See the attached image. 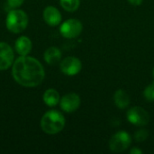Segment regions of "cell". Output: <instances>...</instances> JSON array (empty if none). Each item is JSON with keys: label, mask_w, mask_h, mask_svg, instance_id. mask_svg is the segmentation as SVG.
Returning a JSON list of instances; mask_svg holds the SVG:
<instances>
[{"label": "cell", "mask_w": 154, "mask_h": 154, "mask_svg": "<svg viewBox=\"0 0 154 154\" xmlns=\"http://www.w3.org/2000/svg\"><path fill=\"white\" fill-rule=\"evenodd\" d=\"M128 2H129L132 5L138 6V5H142L143 0H128Z\"/></svg>", "instance_id": "obj_19"}, {"label": "cell", "mask_w": 154, "mask_h": 154, "mask_svg": "<svg viewBox=\"0 0 154 154\" xmlns=\"http://www.w3.org/2000/svg\"><path fill=\"white\" fill-rule=\"evenodd\" d=\"M24 0H7V5H9L10 8L14 9L23 5Z\"/></svg>", "instance_id": "obj_18"}, {"label": "cell", "mask_w": 154, "mask_h": 154, "mask_svg": "<svg viewBox=\"0 0 154 154\" xmlns=\"http://www.w3.org/2000/svg\"><path fill=\"white\" fill-rule=\"evenodd\" d=\"M131 135L125 131H120L114 134L109 141V149L116 153L123 152L131 145Z\"/></svg>", "instance_id": "obj_4"}, {"label": "cell", "mask_w": 154, "mask_h": 154, "mask_svg": "<svg viewBox=\"0 0 154 154\" xmlns=\"http://www.w3.org/2000/svg\"><path fill=\"white\" fill-rule=\"evenodd\" d=\"M28 15L22 10L13 9L9 11L6 17V28L14 33H19L25 30L28 25Z\"/></svg>", "instance_id": "obj_3"}, {"label": "cell", "mask_w": 154, "mask_h": 154, "mask_svg": "<svg viewBox=\"0 0 154 154\" xmlns=\"http://www.w3.org/2000/svg\"><path fill=\"white\" fill-rule=\"evenodd\" d=\"M81 68V61L76 57H67L60 62V70L68 76L77 75Z\"/></svg>", "instance_id": "obj_7"}, {"label": "cell", "mask_w": 154, "mask_h": 154, "mask_svg": "<svg viewBox=\"0 0 154 154\" xmlns=\"http://www.w3.org/2000/svg\"><path fill=\"white\" fill-rule=\"evenodd\" d=\"M143 96L146 100L151 102L154 101V82L146 87V88L143 91Z\"/></svg>", "instance_id": "obj_16"}, {"label": "cell", "mask_w": 154, "mask_h": 154, "mask_svg": "<svg viewBox=\"0 0 154 154\" xmlns=\"http://www.w3.org/2000/svg\"><path fill=\"white\" fill-rule=\"evenodd\" d=\"M43 101L48 106H55L60 102V95L55 89L49 88L43 94Z\"/></svg>", "instance_id": "obj_14"}, {"label": "cell", "mask_w": 154, "mask_h": 154, "mask_svg": "<svg viewBox=\"0 0 154 154\" xmlns=\"http://www.w3.org/2000/svg\"><path fill=\"white\" fill-rule=\"evenodd\" d=\"M149 134H148V131L147 130H144V129H142V130H139L135 133L134 134V139L136 142H143L147 139Z\"/></svg>", "instance_id": "obj_17"}, {"label": "cell", "mask_w": 154, "mask_h": 154, "mask_svg": "<svg viewBox=\"0 0 154 154\" xmlns=\"http://www.w3.org/2000/svg\"><path fill=\"white\" fill-rule=\"evenodd\" d=\"M126 116L128 121L136 126H144L150 121L148 112L141 106H134L129 109Z\"/></svg>", "instance_id": "obj_6"}, {"label": "cell", "mask_w": 154, "mask_h": 154, "mask_svg": "<svg viewBox=\"0 0 154 154\" xmlns=\"http://www.w3.org/2000/svg\"><path fill=\"white\" fill-rule=\"evenodd\" d=\"M12 74L14 80L27 88L40 85L44 79L45 72L41 62L32 57L21 56L14 63Z\"/></svg>", "instance_id": "obj_1"}, {"label": "cell", "mask_w": 154, "mask_h": 154, "mask_svg": "<svg viewBox=\"0 0 154 154\" xmlns=\"http://www.w3.org/2000/svg\"><path fill=\"white\" fill-rule=\"evenodd\" d=\"M14 48L20 56H26L32 51V42L26 36H21L16 40Z\"/></svg>", "instance_id": "obj_11"}, {"label": "cell", "mask_w": 154, "mask_h": 154, "mask_svg": "<svg viewBox=\"0 0 154 154\" xmlns=\"http://www.w3.org/2000/svg\"><path fill=\"white\" fill-rule=\"evenodd\" d=\"M14 51L11 46L5 42H0V70L10 68L14 62Z\"/></svg>", "instance_id": "obj_8"}, {"label": "cell", "mask_w": 154, "mask_h": 154, "mask_svg": "<svg viewBox=\"0 0 154 154\" xmlns=\"http://www.w3.org/2000/svg\"><path fill=\"white\" fill-rule=\"evenodd\" d=\"M80 106V97L78 94L69 93L62 97L60 99V107L66 113L76 111Z\"/></svg>", "instance_id": "obj_9"}, {"label": "cell", "mask_w": 154, "mask_h": 154, "mask_svg": "<svg viewBox=\"0 0 154 154\" xmlns=\"http://www.w3.org/2000/svg\"><path fill=\"white\" fill-rule=\"evenodd\" d=\"M83 29V25L80 21L77 19H69L65 21L60 28L61 35L68 39L78 37Z\"/></svg>", "instance_id": "obj_5"}, {"label": "cell", "mask_w": 154, "mask_h": 154, "mask_svg": "<svg viewBox=\"0 0 154 154\" xmlns=\"http://www.w3.org/2000/svg\"><path fill=\"white\" fill-rule=\"evenodd\" d=\"M44 60L50 65H54L61 60V51L56 47H50L44 52Z\"/></svg>", "instance_id": "obj_13"}, {"label": "cell", "mask_w": 154, "mask_h": 154, "mask_svg": "<svg viewBox=\"0 0 154 154\" xmlns=\"http://www.w3.org/2000/svg\"><path fill=\"white\" fill-rule=\"evenodd\" d=\"M61 7L68 12H75L79 6V0H60Z\"/></svg>", "instance_id": "obj_15"}, {"label": "cell", "mask_w": 154, "mask_h": 154, "mask_svg": "<svg viewBox=\"0 0 154 154\" xmlns=\"http://www.w3.org/2000/svg\"><path fill=\"white\" fill-rule=\"evenodd\" d=\"M65 126V118L57 110H51L44 114L41 120V127L47 134H56Z\"/></svg>", "instance_id": "obj_2"}, {"label": "cell", "mask_w": 154, "mask_h": 154, "mask_svg": "<svg viewBox=\"0 0 154 154\" xmlns=\"http://www.w3.org/2000/svg\"><path fill=\"white\" fill-rule=\"evenodd\" d=\"M130 153L132 154H140V153H143V151H141L140 149H138V148H136V147H134V148H133L131 151H130Z\"/></svg>", "instance_id": "obj_20"}, {"label": "cell", "mask_w": 154, "mask_h": 154, "mask_svg": "<svg viewBox=\"0 0 154 154\" xmlns=\"http://www.w3.org/2000/svg\"><path fill=\"white\" fill-rule=\"evenodd\" d=\"M114 102L116 104V106L121 109H124L125 107H127L130 104V97L127 94V92H125L123 89H118L116 91L115 95H114Z\"/></svg>", "instance_id": "obj_12"}, {"label": "cell", "mask_w": 154, "mask_h": 154, "mask_svg": "<svg viewBox=\"0 0 154 154\" xmlns=\"http://www.w3.org/2000/svg\"><path fill=\"white\" fill-rule=\"evenodd\" d=\"M153 78H154V69H153Z\"/></svg>", "instance_id": "obj_21"}, {"label": "cell", "mask_w": 154, "mask_h": 154, "mask_svg": "<svg viewBox=\"0 0 154 154\" xmlns=\"http://www.w3.org/2000/svg\"><path fill=\"white\" fill-rule=\"evenodd\" d=\"M44 21L50 26H57L61 22V14L54 6H47L43 11Z\"/></svg>", "instance_id": "obj_10"}]
</instances>
